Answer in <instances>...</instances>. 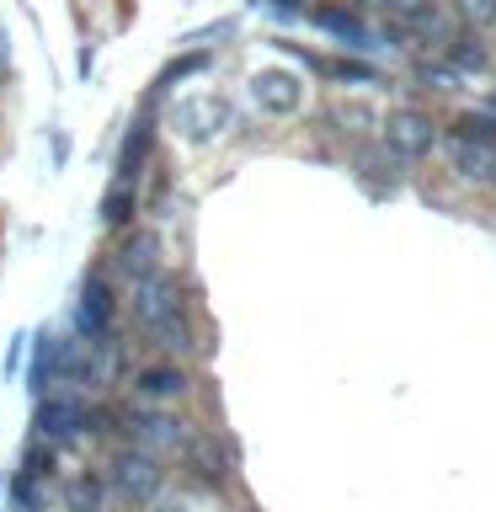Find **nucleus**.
<instances>
[{
	"mask_svg": "<svg viewBox=\"0 0 496 512\" xmlns=\"http://www.w3.org/2000/svg\"><path fill=\"white\" fill-rule=\"evenodd\" d=\"M128 315H134L144 342L171 363H182L203 347L198 320H192V299H187V288L176 283V272H160V278H144V283L128 288Z\"/></svg>",
	"mask_w": 496,
	"mask_h": 512,
	"instance_id": "1",
	"label": "nucleus"
},
{
	"mask_svg": "<svg viewBox=\"0 0 496 512\" xmlns=\"http://www.w3.org/2000/svg\"><path fill=\"white\" fill-rule=\"evenodd\" d=\"M107 427H112V411H102L86 395H48V400L32 406V438L48 443L54 454L59 448L86 443L91 432H107Z\"/></svg>",
	"mask_w": 496,
	"mask_h": 512,
	"instance_id": "2",
	"label": "nucleus"
},
{
	"mask_svg": "<svg viewBox=\"0 0 496 512\" xmlns=\"http://www.w3.org/2000/svg\"><path fill=\"white\" fill-rule=\"evenodd\" d=\"M102 480H107L112 502H123V507H155L160 496H166V486H171V470H166V459L139 454V448L118 443L107 454V464H102Z\"/></svg>",
	"mask_w": 496,
	"mask_h": 512,
	"instance_id": "3",
	"label": "nucleus"
},
{
	"mask_svg": "<svg viewBox=\"0 0 496 512\" xmlns=\"http://www.w3.org/2000/svg\"><path fill=\"white\" fill-rule=\"evenodd\" d=\"M70 326H75V342L102 347V352H118V294H112L107 267H91L86 278H80Z\"/></svg>",
	"mask_w": 496,
	"mask_h": 512,
	"instance_id": "4",
	"label": "nucleus"
},
{
	"mask_svg": "<svg viewBox=\"0 0 496 512\" xmlns=\"http://www.w3.org/2000/svg\"><path fill=\"white\" fill-rule=\"evenodd\" d=\"M112 427L123 432L128 448H139V454H155V459L182 454L187 438H192V422H182L176 411H160V406H128V411L112 416Z\"/></svg>",
	"mask_w": 496,
	"mask_h": 512,
	"instance_id": "5",
	"label": "nucleus"
},
{
	"mask_svg": "<svg viewBox=\"0 0 496 512\" xmlns=\"http://www.w3.org/2000/svg\"><path fill=\"white\" fill-rule=\"evenodd\" d=\"M182 475H187V486H198L208 496H219V491H230V480H235V454H230V443L219 438V432H208V427H192V438L182 454Z\"/></svg>",
	"mask_w": 496,
	"mask_h": 512,
	"instance_id": "6",
	"label": "nucleus"
},
{
	"mask_svg": "<svg viewBox=\"0 0 496 512\" xmlns=\"http://www.w3.org/2000/svg\"><path fill=\"white\" fill-rule=\"evenodd\" d=\"M171 128L182 134L187 144H214L235 128V107L224 102L219 91H192V96H176L171 102Z\"/></svg>",
	"mask_w": 496,
	"mask_h": 512,
	"instance_id": "7",
	"label": "nucleus"
},
{
	"mask_svg": "<svg viewBox=\"0 0 496 512\" xmlns=\"http://www.w3.org/2000/svg\"><path fill=\"white\" fill-rule=\"evenodd\" d=\"M155 123H160V107L139 102L134 123L123 128L118 160H112V182L118 187H139L144 182V171H150V160H155Z\"/></svg>",
	"mask_w": 496,
	"mask_h": 512,
	"instance_id": "8",
	"label": "nucleus"
},
{
	"mask_svg": "<svg viewBox=\"0 0 496 512\" xmlns=\"http://www.w3.org/2000/svg\"><path fill=\"white\" fill-rule=\"evenodd\" d=\"M432 144H438V123H432L422 107H395L390 118H384V150H390L400 166L427 160Z\"/></svg>",
	"mask_w": 496,
	"mask_h": 512,
	"instance_id": "9",
	"label": "nucleus"
},
{
	"mask_svg": "<svg viewBox=\"0 0 496 512\" xmlns=\"http://www.w3.org/2000/svg\"><path fill=\"white\" fill-rule=\"evenodd\" d=\"M112 267L128 278V288L144 283V278H160V272H171L160 235H155V230H139V224H134L128 235H118V246H112Z\"/></svg>",
	"mask_w": 496,
	"mask_h": 512,
	"instance_id": "10",
	"label": "nucleus"
},
{
	"mask_svg": "<svg viewBox=\"0 0 496 512\" xmlns=\"http://www.w3.org/2000/svg\"><path fill=\"white\" fill-rule=\"evenodd\" d=\"M192 395V374H187V363H171V358H155V363H144L134 368V400L139 406H176V400H187Z\"/></svg>",
	"mask_w": 496,
	"mask_h": 512,
	"instance_id": "11",
	"label": "nucleus"
},
{
	"mask_svg": "<svg viewBox=\"0 0 496 512\" xmlns=\"http://www.w3.org/2000/svg\"><path fill=\"white\" fill-rule=\"evenodd\" d=\"M251 102L267 118H294L304 107V80L294 70H256L251 75Z\"/></svg>",
	"mask_w": 496,
	"mask_h": 512,
	"instance_id": "12",
	"label": "nucleus"
},
{
	"mask_svg": "<svg viewBox=\"0 0 496 512\" xmlns=\"http://www.w3.org/2000/svg\"><path fill=\"white\" fill-rule=\"evenodd\" d=\"M310 22H315L320 32H331L336 43H347V48H363V38H368L363 11L347 6V0H320V6L310 11Z\"/></svg>",
	"mask_w": 496,
	"mask_h": 512,
	"instance_id": "13",
	"label": "nucleus"
},
{
	"mask_svg": "<svg viewBox=\"0 0 496 512\" xmlns=\"http://www.w3.org/2000/svg\"><path fill=\"white\" fill-rule=\"evenodd\" d=\"M107 502H112V491H107L102 470H75V475L59 480V507L64 512H107Z\"/></svg>",
	"mask_w": 496,
	"mask_h": 512,
	"instance_id": "14",
	"label": "nucleus"
},
{
	"mask_svg": "<svg viewBox=\"0 0 496 512\" xmlns=\"http://www.w3.org/2000/svg\"><path fill=\"white\" fill-rule=\"evenodd\" d=\"M448 171L470 187H496V150L491 144H459L448 139Z\"/></svg>",
	"mask_w": 496,
	"mask_h": 512,
	"instance_id": "15",
	"label": "nucleus"
},
{
	"mask_svg": "<svg viewBox=\"0 0 496 512\" xmlns=\"http://www.w3.org/2000/svg\"><path fill=\"white\" fill-rule=\"evenodd\" d=\"M208 64H214V48H187L182 59H171L166 70H160V75L150 80V91H144V102H150V107H160V102H166V96H171L176 86H182V80H192V75H203Z\"/></svg>",
	"mask_w": 496,
	"mask_h": 512,
	"instance_id": "16",
	"label": "nucleus"
},
{
	"mask_svg": "<svg viewBox=\"0 0 496 512\" xmlns=\"http://www.w3.org/2000/svg\"><path fill=\"white\" fill-rule=\"evenodd\" d=\"M96 219H102L107 235H128V230H134V219H139V187L107 182L102 203H96Z\"/></svg>",
	"mask_w": 496,
	"mask_h": 512,
	"instance_id": "17",
	"label": "nucleus"
},
{
	"mask_svg": "<svg viewBox=\"0 0 496 512\" xmlns=\"http://www.w3.org/2000/svg\"><path fill=\"white\" fill-rule=\"evenodd\" d=\"M448 139H459V144H491V150H496V112H459V118L448 123Z\"/></svg>",
	"mask_w": 496,
	"mask_h": 512,
	"instance_id": "18",
	"label": "nucleus"
},
{
	"mask_svg": "<svg viewBox=\"0 0 496 512\" xmlns=\"http://www.w3.org/2000/svg\"><path fill=\"white\" fill-rule=\"evenodd\" d=\"M315 70L326 80H347V86H374L379 80V70H368L358 59H315Z\"/></svg>",
	"mask_w": 496,
	"mask_h": 512,
	"instance_id": "19",
	"label": "nucleus"
},
{
	"mask_svg": "<svg viewBox=\"0 0 496 512\" xmlns=\"http://www.w3.org/2000/svg\"><path fill=\"white\" fill-rule=\"evenodd\" d=\"M448 59H454V70H486V43L470 32V38H459L454 48H448Z\"/></svg>",
	"mask_w": 496,
	"mask_h": 512,
	"instance_id": "20",
	"label": "nucleus"
},
{
	"mask_svg": "<svg viewBox=\"0 0 496 512\" xmlns=\"http://www.w3.org/2000/svg\"><path fill=\"white\" fill-rule=\"evenodd\" d=\"M454 11L464 16V27H475V32L496 27V0H454Z\"/></svg>",
	"mask_w": 496,
	"mask_h": 512,
	"instance_id": "21",
	"label": "nucleus"
},
{
	"mask_svg": "<svg viewBox=\"0 0 496 512\" xmlns=\"http://www.w3.org/2000/svg\"><path fill=\"white\" fill-rule=\"evenodd\" d=\"M27 342H32V331H16L6 352H0V379H11V374H22V363H27Z\"/></svg>",
	"mask_w": 496,
	"mask_h": 512,
	"instance_id": "22",
	"label": "nucleus"
},
{
	"mask_svg": "<svg viewBox=\"0 0 496 512\" xmlns=\"http://www.w3.org/2000/svg\"><path fill=\"white\" fill-rule=\"evenodd\" d=\"M331 123H352V134H363V128H374V112L368 107H336Z\"/></svg>",
	"mask_w": 496,
	"mask_h": 512,
	"instance_id": "23",
	"label": "nucleus"
},
{
	"mask_svg": "<svg viewBox=\"0 0 496 512\" xmlns=\"http://www.w3.org/2000/svg\"><path fill=\"white\" fill-rule=\"evenodd\" d=\"M395 16H406V22H422V16L432 11V0H390Z\"/></svg>",
	"mask_w": 496,
	"mask_h": 512,
	"instance_id": "24",
	"label": "nucleus"
},
{
	"mask_svg": "<svg viewBox=\"0 0 496 512\" xmlns=\"http://www.w3.org/2000/svg\"><path fill=\"white\" fill-rule=\"evenodd\" d=\"M91 64H96V43H80V59H75L80 80H91Z\"/></svg>",
	"mask_w": 496,
	"mask_h": 512,
	"instance_id": "25",
	"label": "nucleus"
},
{
	"mask_svg": "<svg viewBox=\"0 0 496 512\" xmlns=\"http://www.w3.org/2000/svg\"><path fill=\"white\" fill-rule=\"evenodd\" d=\"M6 64H11V32L0 27V70H6Z\"/></svg>",
	"mask_w": 496,
	"mask_h": 512,
	"instance_id": "26",
	"label": "nucleus"
},
{
	"mask_svg": "<svg viewBox=\"0 0 496 512\" xmlns=\"http://www.w3.org/2000/svg\"><path fill=\"white\" fill-rule=\"evenodd\" d=\"M64 155H70V139L54 134V166H64Z\"/></svg>",
	"mask_w": 496,
	"mask_h": 512,
	"instance_id": "27",
	"label": "nucleus"
},
{
	"mask_svg": "<svg viewBox=\"0 0 496 512\" xmlns=\"http://www.w3.org/2000/svg\"><path fill=\"white\" fill-rule=\"evenodd\" d=\"M358 6H374V11H390V0H358Z\"/></svg>",
	"mask_w": 496,
	"mask_h": 512,
	"instance_id": "28",
	"label": "nucleus"
}]
</instances>
